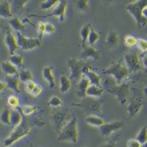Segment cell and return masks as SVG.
<instances>
[{"label": "cell", "mask_w": 147, "mask_h": 147, "mask_svg": "<svg viewBox=\"0 0 147 147\" xmlns=\"http://www.w3.org/2000/svg\"><path fill=\"white\" fill-rule=\"evenodd\" d=\"M146 7L147 4L144 0H136V1H132V3L126 5V9L134 16L138 27H144L147 23Z\"/></svg>", "instance_id": "6da1fadb"}, {"label": "cell", "mask_w": 147, "mask_h": 147, "mask_svg": "<svg viewBox=\"0 0 147 147\" xmlns=\"http://www.w3.org/2000/svg\"><path fill=\"white\" fill-rule=\"evenodd\" d=\"M58 139L60 142H70V143H76L78 142V119L71 118L66 123V126L60 130L58 134Z\"/></svg>", "instance_id": "7a4b0ae2"}, {"label": "cell", "mask_w": 147, "mask_h": 147, "mask_svg": "<svg viewBox=\"0 0 147 147\" xmlns=\"http://www.w3.org/2000/svg\"><path fill=\"white\" fill-rule=\"evenodd\" d=\"M30 132H31V126H30V123H28L27 119H23L22 120V123H20L18 127L13 128V131L11 132V135L4 140V146L9 147L11 144H13L15 142H18L19 139L24 138L26 135H28Z\"/></svg>", "instance_id": "3957f363"}, {"label": "cell", "mask_w": 147, "mask_h": 147, "mask_svg": "<svg viewBox=\"0 0 147 147\" xmlns=\"http://www.w3.org/2000/svg\"><path fill=\"white\" fill-rule=\"evenodd\" d=\"M68 67H70V71H71L70 80L78 83L79 79L82 78V75H83V72L90 68V64L87 62H84V60H82V59L70 58L68 59Z\"/></svg>", "instance_id": "277c9868"}, {"label": "cell", "mask_w": 147, "mask_h": 147, "mask_svg": "<svg viewBox=\"0 0 147 147\" xmlns=\"http://www.w3.org/2000/svg\"><path fill=\"white\" fill-rule=\"evenodd\" d=\"M105 72H106V75H110V76L114 78V80H115L116 84L123 83L124 79L130 75V72H128V70L126 68V66H124L123 63H114Z\"/></svg>", "instance_id": "5b68a950"}, {"label": "cell", "mask_w": 147, "mask_h": 147, "mask_svg": "<svg viewBox=\"0 0 147 147\" xmlns=\"http://www.w3.org/2000/svg\"><path fill=\"white\" fill-rule=\"evenodd\" d=\"M16 42H18V47L22 48L23 51H30L34 48H38L42 44V40L39 38H27L24 36L22 32H16Z\"/></svg>", "instance_id": "8992f818"}, {"label": "cell", "mask_w": 147, "mask_h": 147, "mask_svg": "<svg viewBox=\"0 0 147 147\" xmlns=\"http://www.w3.org/2000/svg\"><path fill=\"white\" fill-rule=\"evenodd\" d=\"M78 106L82 107L87 114H91V115H96V114H99L102 111V103L98 100L96 98H91V96L82 98V102Z\"/></svg>", "instance_id": "52a82bcc"}, {"label": "cell", "mask_w": 147, "mask_h": 147, "mask_svg": "<svg viewBox=\"0 0 147 147\" xmlns=\"http://www.w3.org/2000/svg\"><path fill=\"white\" fill-rule=\"evenodd\" d=\"M144 103V98L139 91H134L131 99L128 102V109H127V114L128 116H135L138 112L142 110Z\"/></svg>", "instance_id": "ba28073f"}, {"label": "cell", "mask_w": 147, "mask_h": 147, "mask_svg": "<svg viewBox=\"0 0 147 147\" xmlns=\"http://www.w3.org/2000/svg\"><path fill=\"white\" fill-rule=\"evenodd\" d=\"M70 119H71V118H70ZM70 119H68V110H58V111L52 112L51 120H52V126H54L55 131L59 134V132H60V130L66 126V123Z\"/></svg>", "instance_id": "9c48e42d"}, {"label": "cell", "mask_w": 147, "mask_h": 147, "mask_svg": "<svg viewBox=\"0 0 147 147\" xmlns=\"http://www.w3.org/2000/svg\"><path fill=\"white\" fill-rule=\"evenodd\" d=\"M124 66L130 74H135L143 68L142 60L136 54H127L124 55Z\"/></svg>", "instance_id": "30bf717a"}, {"label": "cell", "mask_w": 147, "mask_h": 147, "mask_svg": "<svg viewBox=\"0 0 147 147\" xmlns=\"http://www.w3.org/2000/svg\"><path fill=\"white\" fill-rule=\"evenodd\" d=\"M110 92H112L115 95L120 105H126V100H127V98H128V92H130V84L128 83L116 84Z\"/></svg>", "instance_id": "8fae6325"}, {"label": "cell", "mask_w": 147, "mask_h": 147, "mask_svg": "<svg viewBox=\"0 0 147 147\" xmlns=\"http://www.w3.org/2000/svg\"><path fill=\"white\" fill-rule=\"evenodd\" d=\"M124 127V123L122 122V120H119V122H111V123H103L99 127V131H100V135L105 136V138H107V136H110L112 134V132L118 131V130H120V128Z\"/></svg>", "instance_id": "7c38bea8"}, {"label": "cell", "mask_w": 147, "mask_h": 147, "mask_svg": "<svg viewBox=\"0 0 147 147\" xmlns=\"http://www.w3.org/2000/svg\"><path fill=\"white\" fill-rule=\"evenodd\" d=\"M66 8H67V1L60 0L58 5L54 8V11L51 12L48 16H58L60 22H64V15H66Z\"/></svg>", "instance_id": "4fadbf2b"}, {"label": "cell", "mask_w": 147, "mask_h": 147, "mask_svg": "<svg viewBox=\"0 0 147 147\" xmlns=\"http://www.w3.org/2000/svg\"><path fill=\"white\" fill-rule=\"evenodd\" d=\"M4 42H5V46H7L8 51L11 52H15L19 47H18V42H16V36L13 32L7 31L5 32V38H4Z\"/></svg>", "instance_id": "5bb4252c"}, {"label": "cell", "mask_w": 147, "mask_h": 147, "mask_svg": "<svg viewBox=\"0 0 147 147\" xmlns=\"http://www.w3.org/2000/svg\"><path fill=\"white\" fill-rule=\"evenodd\" d=\"M99 58H100L99 51L95 50L92 46H86L84 48H83L82 55H80L82 60H86V59H99Z\"/></svg>", "instance_id": "9a60e30c"}, {"label": "cell", "mask_w": 147, "mask_h": 147, "mask_svg": "<svg viewBox=\"0 0 147 147\" xmlns=\"http://www.w3.org/2000/svg\"><path fill=\"white\" fill-rule=\"evenodd\" d=\"M19 74L18 75H5V80H4V83H5V86H7L8 88L13 90V91H19Z\"/></svg>", "instance_id": "2e32d148"}, {"label": "cell", "mask_w": 147, "mask_h": 147, "mask_svg": "<svg viewBox=\"0 0 147 147\" xmlns=\"http://www.w3.org/2000/svg\"><path fill=\"white\" fill-rule=\"evenodd\" d=\"M0 19H12L11 3L7 0L0 1Z\"/></svg>", "instance_id": "e0dca14e"}, {"label": "cell", "mask_w": 147, "mask_h": 147, "mask_svg": "<svg viewBox=\"0 0 147 147\" xmlns=\"http://www.w3.org/2000/svg\"><path fill=\"white\" fill-rule=\"evenodd\" d=\"M88 86H90L88 79H87L84 75H82V78L79 79V82H78V96L84 98L86 96V90L88 88Z\"/></svg>", "instance_id": "ac0fdd59"}, {"label": "cell", "mask_w": 147, "mask_h": 147, "mask_svg": "<svg viewBox=\"0 0 147 147\" xmlns=\"http://www.w3.org/2000/svg\"><path fill=\"white\" fill-rule=\"evenodd\" d=\"M83 75H84V76L88 79L90 84L100 87V84H102V78H100V75H98V74L92 72V71H90V70H86L84 72H83Z\"/></svg>", "instance_id": "d6986e66"}, {"label": "cell", "mask_w": 147, "mask_h": 147, "mask_svg": "<svg viewBox=\"0 0 147 147\" xmlns=\"http://www.w3.org/2000/svg\"><path fill=\"white\" fill-rule=\"evenodd\" d=\"M103 95V88L98 87V86L90 84L88 88L86 90V96H91V98H100Z\"/></svg>", "instance_id": "ffe728a7"}, {"label": "cell", "mask_w": 147, "mask_h": 147, "mask_svg": "<svg viewBox=\"0 0 147 147\" xmlns=\"http://www.w3.org/2000/svg\"><path fill=\"white\" fill-rule=\"evenodd\" d=\"M43 78L48 82V86L51 88L55 87V78H54V72H52V67L47 66L43 68Z\"/></svg>", "instance_id": "44dd1931"}, {"label": "cell", "mask_w": 147, "mask_h": 147, "mask_svg": "<svg viewBox=\"0 0 147 147\" xmlns=\"http://www.w3.org/2000/svg\"><path fill=\"white\" fill-rule=\"evenodd\" d=\"M23 120V116H22V112L19 110H11V127H18Z\"/></svg>", "instance_id": "7402d4cb"}, {"label": "cell", "mask_w": 147, "mask_h": 147, "mask_svg": "<svg viewBox=\"0 0 147 147\" xmlns=\"http://www.w3.org/2000/svg\"><path fill=\"white\" fill-rule=\"evenodd\" d=\"M106 44L109 47H112V48L116 47L119 44V35H118L115 31H111L109 35L106 36Z\"/></svg>", "instance_id": "603a6c76"}, {"label": "cell", "mask_w": 147, "mask_h": 147, "mask_svg": "<svg viewBox=\"0 0 147 147\" xmlns=\"http://www.w3.org/2000/svg\"><path fill=\"white\" fill-rule=\"evenodd\" d=\"M86 123L90 124V126H94V127H100L102 124L105 123V120L98 115H88L86 118Z\"/></svg>", "instance_id": "cb8c5ba5"}, {"label": "cell", "mask_w": 147, "mask_h": 147, "mask_svg": "<svg viewBox=\"0 0 147 147\" xmlns=\"http://www.w3.org/2000/svg\"><path fill=\"white\" fill-rule=\"evenodd\" d=\"M1 71L5 75H18V68L9 62H3L1 63Z\"/></svg>", "instance_id": "d4e9b609"}, {"label": "cell", "mask_w": 147, "mask_h": 147, "mask_svg": "<svg viewBox=\"0 0 147 147\" xmlns=\"http://www.w3.org/2000/svg\"><path fill=\"white\" fill-rule=\"evenodd\" d=\"M27 3L28 0H13V1H11V11L20 12L22 9H24Z\"/></svg>", "instance_id": "484cf974"}, {"label": "cell", "mask_w": 147, "mask_h": 147, "mask_svg": "<svg viewBox=\"0 0 147 147\" xmlns=\"http://www.w3.org/2000/svg\"><path fill=\"white\" fill-rule=\"evenodd\" d=\"M9 26H11L16 32H22L24 30V24L22 23V20L19 18H12L9 19Z\"/></svg>", "instance_id": "4316f807"}, {"label": "cell", "mask_w": 147, "mask_h": 147, "mask_svg": "<svg viewBox=\"0 0 147 147\" xmlns=\"http://www.w3.org/2000/svg\"><path fill=\"white\" fill-rule=\"evenodd\" d=\"M91 26L90 24H84L80 30V38H82V43H83V46H86V43H87V39H88V35L90 32H91Z\"/></svg>", "instance_id": "83f0119b"}, {"label": "cell", "mask_w": 147, "mask_h": 147, "mask_svg": "<svg viewBox=\"0 0 147 147\" xmlns=\"http://www.w3.org/2000/svg\"><path fill=\"white\" fill-rule=\"evenodd\" d=\"M0 122L4 124H11V110L4 109L0 114Z\"/></svg>", "instance_id": "f1b7e54d"}, {"label": "cell", "mask_w": 147, "mask_h": 147, "mask_svg": "<svg viewBox=\"0 0 147 147\" xmlns=\"http://www.w3.org/2000/svg\"><path fill=\"white\" fill-rule=\"evenodd\" d=\"M88 7H90V3L87 0H78V1H75V8L79 12H87Z\"/></svg>", "instance_id": "f546056e"}, {"label": "cell", "mask_w": 147, "mask_h": 147, "mask_svg": "<svg viewBox=\"0 0 147 147\" xmlns=\"http://www.w3.org/2000/svg\"><path fill=\"white\" fill-rule=\"evenodd\" d=\"M58 0H44L40 3V8L43 11H47V9H51V8H55L58 5Z\"/></svg>", "instance_id": "4dcf8cb0"}, {"label": "cell", "mask_w": 147, "mask_h": 147, "mask_svg": "<svg viewBox=\"0 0 147 147\" xmlns=\"http://www.w3.org/2000/svg\"><path fill=\"white\" fill-rule=\"evenodd\" d=\"M8 62L11 63V64H13L16 68H18V67H22V66H23V56L12 54L11 56H9V60H8Z\"/></svg>", "instance_id": "1f68e13d"}, {"label": "cell", "mask_w": 147, "mask_h": 147, "mask_svg": "<svg viewBox=\"0 0 147 147\" xmlns=\"http://www.w3.org/2000/svg\"><path fill=\"white\" fill-rule=\"evenodd\" d=\"M71 88V80L67 76H60V91L67 92Z\"/></svg>", "instance_id": "d6a6232c"}, {"label": "cell", "mask_w": 147, "mask_h": 147, "mask_svg": "<svg viewBox=\"0 0 147 147\" xmlns=\"http://www.w3.org/2000/svg\"><path fill=\"white\" fill-rule=\"evenodd\" d=\"M19 79L23 83H28V82L32 80V72L28 70H23L22 72H19Z\"/></svg>", "instance_id": "836d02e7"}, {"label": "cell", "mask_w": 147, "mask_h": 147, "mask_svg": "<svg viewBox=\"0 0 147 147\" xmlns=\"http://www.w3.org/2000/svg\"><path fill=\"white\" fill-rule=\"evenodd\" d=\"M135 139L138 140L140 144H146V140H147V136H146V126H143V127L139 130V132H138V135H136Z\"/></svg>", "instance_id": "e575fe53"}, {"label": "cell", "mask_w": 147, "mask_h": 147, "mask_svg": "<svg viewBox=\"0 0 147 147\" xmlns=\"http://www.w3.org/2000/svg\"><path fill=\"white\" fill-rule=\"evenodd\" d=\"M115 86H116V83H115V80H114V78L110 76V75H107V78H106V80H105V88L109 90V91H111Z\"/></svg>", "instance_id": "d590c367"}, {"label": "cell", "mask_w": 147, "mask_h": 147, "mask_svg": "<svg viewBox=\"0 0 147 147\" xmlns=\"http://www.w3.org/2000/svg\"><path fill=\"white\" fill-rule=\"evenodd\" d=\"M98 39H99V34H98L96 31H94V30H91V32H90L88 35V39H87V42H88L90 46H92V44H95V43L98 42Z\"/></svg>", "instance_id": "8d00e7d4"}, {"label": "cell", "mask_w": 147, "mask_h": 147, "mask_svg": "<svg viewBox=\"0 0 147 147\" xmlns=\"http://www.w3.org/2000/svg\"><path fill=\"white\" fill-rule=\"evenodd\" d=\"M48 105H50L51 107H55V109H58V107H60V106L63 105V102H62V99H60V98L52 96V98L50 99V102H48Z\"/></svg>", "instance_id": "74e56055"}, {"label": "cell", "mask_w": 147, "mask_h": 147, "mask_svg": "<svg viewBox=\"0 0 147 147\" xmlns=\"http://www.w3.org/2000/svg\"><path fill=\"white\" fill-rule=\"evenodd\" d=\"M35 111H36L35 106H24L23 109H22V114H23V115H26V116L32 115Z\"/></svg>", "instance_id": "f35d334b"}, {"label": "cell", "mask_w": 147, "mask_h": 147, "mask_svg": "<svg viewBox=\"0 0 147 147\" xmlns=\"http://www.w3.org/2000/svg\"><path fill=\"white\" fill-rule=\"evenodd\" d=\"M136 40H138L136 38H134L132 35H128V36L124 38V44H126L127 47H134L136 44Z\"/></svg>", "instance_id": "ab89813d"}, {"label": "cell", "mask_w": 147, "mask_h": 147, "mask_svg": "<svg viewBox=\"0 0 147 147\" xmlns=\"http://www.w3.org/2000/svg\"><path fill=\"white\" fill-rule=\"evenodd\" d=\"M138 48H139V51H142V52H146L147 51V42L144 40V39H139V40H136V44H135Z\"/></svg>", "instance_id": "60d3db41"}, {"label": "cell", "mask_w": 147, "mask_h": 147, "mask_svg": "<svg viewBox=\"0 0 147 147\" xmlns=\"http://www.w3.org/2000/svg\"><path fill=\"white\" fill-rule=\"evenodd\" d=\"M8 105L11 106V107H18L19 106V99L16 96H9L8 98Z\"/></svg>", "instance_id": "b9f144b4"}, {"label": "cell", "mask_w": 147, "mask_h": 147, "mask_svg": "<svg viewBox=\"0 0 147 147\" xmlns=\"http://www.w3.org/2000/svg\"><path fill=\"white\" fill-rule=\"evenodd\" d=\"M38 31H39V39H40L43 34H46V23L40 22V23L38 24Z\"/></svg>", "instance_id": "7bdbcfd3"}, {"label": "cell", "mask_w": 147, "mask_h": 147, "mask_svg": "<svg viewBox=\"0 0 147 147\" xmlns=\"http://www.w3.org/2000/svg\"><path fill=\"white\" fill-rule=\"evenodd\" d=\"M36 87V83H34V82H28V83H26V88H27V91L30 94H32V91H34V88Z\"/></svg>", "instance_id": "ee69618b"}, {"label": "cell", "mask_w": 147, "mask_h": 147, "mask_svg": "<svg viewBox=\"0 0 147 147\" xmlns=\"http://www.w3.org/2000/svg\"><path fill=\"white\" fill-rule=\"evenodd\" d=\"M140 146H142V144H140L136 139H130L127 142V147H140Z\"/></svg>", "instance_id": "f6af8a7d"}, {"label": "cell", "mask_w": 147, "mask_h": 147, "mask_svg": "<svg viewBox=\"0 0 147 147\" xmlns=\"http://www.w3.org/2000/svg\"><path fill=\"white\" fill-rule=\"evenodd\" d=\"M55 32V26L51 23H46V34H54Z\"/></svg>", "instance_id": "bcb514c9"}, {"label": "cell", "mask_w": 147, "mask_h": 147, "mask_svg": "<svg viewBox=\"0 0 147 147\" xmlns=\"http://www.w3.org/2000/svg\"><path fill=\"white\" fill-rule=\"evenodd\" d=\"M42 91H43V88H42V87H40V86H38V84H36V87H35V88H34V91H32V94H31V95H34V96H39V95L42 94Z\"/></svg>", "instance_id": "7dc6e473"}, {"label": "cell", "mask_w": 147, "mask_h": 147, "mask_svg": "<svg viewBox=\"0 0 147 147\" xmlns=\"http://www.w3.org/2000/svg\"><path fill=\"white\" fill-rule=\"evenodd\" d=\"M100 147H115V144L114 143H105V144H102Z\"/></svg>", "instance_id": "c3c4849f"}, {"label": "cell", "mask_w": 147, "mask_h": 147, "mask_svg": "<svg viewBox=\"0 0 147 147\" xmlns=\"http://www.w3.org/2000/svg\"><path fill=\"white\" fill-rule=\"evenodd\" d=\"M4 88H5V83H4V82H1V80H0V91H3Z\"/></svg>", "instance_id": "681fc988"}, {"label": "cell", "mask_w": 147, "mask_h": 147, "mask_svg": "<svg viewBox=\"0 0 147 147\" xmlns=\"http://www.w3.org/2000/svg\"><path fill=\"white\" fill-rule=\"evenodd\" d=\"M3 27V19H0V28Z\"/></svg>", "instance_id": "f907efd6"}, {"label": "cell", "mask_w": 147, "mask_h": 147, "mask_svg": "<svg viewBox=\"0 0 147 147\" xmlns=\"http://www.w3.org/2000/svg\"><path fill=\"white\" fill-rule=\"evenodd\" d=\"M140 147H146V146H144V144H142V146H140Z\"/></svg>", "instance_id": "816d5d0a"}, {"label": "cell", "mask_w": 147, "mask_h": 147, "mask_svg": "<svg viewBox=\"0 0 147 147\" xmlns=\"http://www.w3.org/2000/svg\"><path fill=\"white\" fill-rule=\"evenodd\" d=\"M3 147H5V146H3Z\"/></svg>", "instance_id": "f5cc1de1"}]
</instances>
